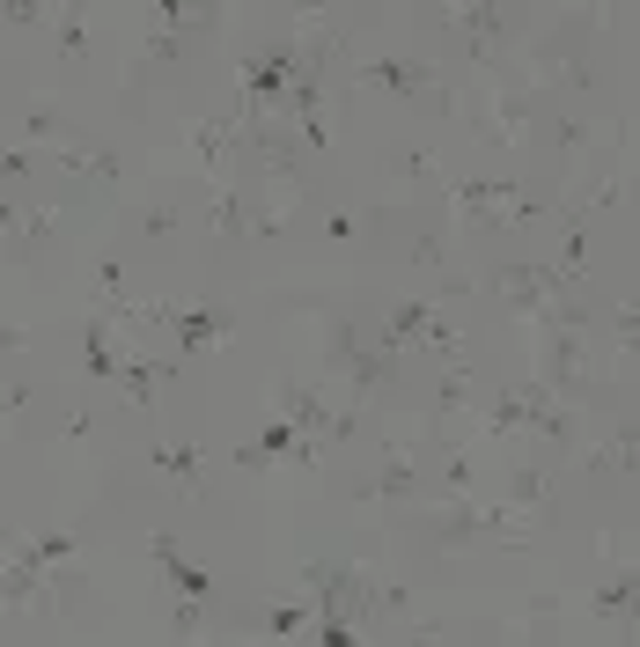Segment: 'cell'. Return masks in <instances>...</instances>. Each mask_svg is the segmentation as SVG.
<instances>
[{"mask_svg":"<svg viewBox=\"0 0 640 647\" xmlns=\"http://www.w3.org/2000/svg\"><path fill=\"white\" fill-rule=\"evenodd\" d=\"M155 567H162V574H170V589H184V597H192V603H206V597H214V581H206V574H199V567H184V559H177V545H170V537H155Z\"/></svg>","mask_w":640,"mask_h":647,"instance_id":"3","label":"cell"},{"mask_svg":"<svg viewBox=\"0 0 640 647\" xmlns=\"http://www.w3.org/2000/svg\"><path fill=\"white\" fill-rule=\"evenodd\" d=\"M324 647H353V633H346V618L332 611V625H324Z\"/></svg>","mask_w":640,"mask_h":647,"instance_id":"12","label":"cell"},{"mask_svg":"<svg viewBox=\"0 0 640 647\" xmlns=\"http://www.w3.org/2000/svg\"><path fill=\"white\" fill-rule=\"evenodd\" d=\"M596 464H604V472H626V464H633V427H618L611 442H604V456H596Z\"/></svg>","mask_w":640,"mask_h":647,"instance_id":"9","label":"cell"},{"mask_svg":"<svg viewBox=\"0 0 640 647\" xmlns=\"http://www.w3.org/2000/svg\"><path fill=\"white\" fill-rule=\"evenodd\" d=\"M626 603H633V581H626V574H618L611 589H604V603H596V611H611V618H618V611H626Z\"/></svg>","mask_w":640,"mask_h":647,"instance_id":"11","label":"cell"},{"mask_svg":"<svg viewBox=\"0 0 640 647\" xmlns=\"http://www.w3.org/2000/svg\"><path fill=\"white\" fill-rule=\"evenodd\" d=\"M52 30H59V45L75 52V59H81V52H89V23H81V8H67V15H59V23H52Z\"/></svg>","mask_w":640,"mask_h":647,"instance_id":"8","label":"cell"},{"mask_svg":"<svg viewBox=\"0 0 640 647\" xmlns=\"http://www.w3.org/2000/svg\"><path fill=\"white\" fill-rule=\"evenodd\" d=\"M206 214H214V236H236V228H244V206L228 200V184H214V200H206Z\"/></svg>","mask_w":640,"mask_h":647,"instance_id":"7","label":"cell"},{"mask_svg":"<svg viewBox=\"0 0 640 647\" xmlns=\"http://www.w3.org/2000/svg\"><path fill=\"white\" fill-rule=\"evenodd\" d=\"M361 81H375V89H397V97H413V89H435V67H405V59H361Z\"/></svg>","mask_w":640,"mask_h":647,"instance_id":"2","label":"cell"},{"mask_svg":"<svg viewBox=\"0 0 640 647\" xmlns=\"http://www.w3.org/2000/svg\"><path fill=\"white\" fill-rule=\"evenodd\" d=\"M493 287H508V309H523V317H560V273H544V265H501L493 273Z\"/></svg>","mask_w":640,"mask_h":647,"instance_id":"1","label":"cell"},{"mask_svg":"<svg viewBox=\"0 0 640 647\" xmlns=\"http://www.w3.org/2000/svg\"><path fill=\"white\" fill-rule=\"evenodd\" d=\"M236 140V118H214V125H199V140H192V155H199V170H222V148Z\"/></svg>","mask_w":640,"mask_h":647,"instance_id":"4","label":"cell"},{"mask_svg":"<svg viewBox=\"0 0 640 647\" xmlns=\"http://www.w3.org/2000/svg\"><path fill=\"white\" fill-rule=\"evenodd\" d=\"M302 625H310V611H302V603H288V611H272V618H266V633H280V640H288V633H302Z\"/></svg>","mask_w":640,"mask_h":647,"instance_id":"10","label":"cell"},{"mask_svg":"<svg viewBox=\"0 0 640 647\" xmlns=\"http://www.w3.org/2000/svg\"><path fill=\"white\" fill-rule=\"evenodd\" d=\"M375 500H405L413 493V472H405V449H383V478L369 486Z\"/></svg>","mask_w":640,"mask_h":647,"instance_id":"5","label":"cell"},{"mask_svg":"<svg viewBox=\"0 0 640 647\" xmlns=\"http://www.w3.org/2000/svg\"><path fill=\"white\" fill-rule=\"evenodd\" d=\"M148 464H155V472H170L184 493H199V456H192V449H155Z\"/></svg>","mask_w":640,"mask_h":647,"instance_id":"6","label":"cell"}]
</instances>
